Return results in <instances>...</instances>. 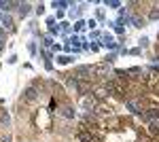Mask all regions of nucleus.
<instances>
[{
  "instance_id": "7",
  "label": "nucleus",
  "mask_w": 159,
  "mask_h": 142,
  "mask_svg": "<svg viewBox=\"0 0 159 142\" xmlns=\"http://www.w3.org/2000/svg\"><path fill=\"white\" fill-rule=\"evenodd\" d=\"M147 19L148 21H159V4L157 2L151 4V9H148V13H147Z\"/></svg>"
},
{
  "instance_id": "27",
  "label": "nucleus",
  "mask_w": 159,
  "mask_h": 142,
  "mask_svg": "<svg viewBox=\"0 0 159 142\" xmlns=\"http://www.w3.org/2000/svg\"><path fill=\"white\" fill-rule=\"evenodd\" d=\"M91 38H93V40H98V38H102V34H100L98 30H93V32H91Z\"/></svg>"
},
{
  "instance_id": "11",
  "label": "nucleus",
  "mask_w": 159,
  "mask_h": 142,
  "mask_svg": "<svg viewBox=\"0 0 159 142\" xmlns=\"http://www.w3.org/2000/svg\"><path fill=\"white\" fill-rule=\"evenodd\" d=\"M17 11H19V15H21V17H28V15H30V11H32V4H30V2H21Z\"/></svg>"
},
{
  "instance_id": "24",
  "label": "nucleus",
  "mask_w": 159,
  "mask_h": 142,
  "mask_svg": "<svg viewBox=\"0 0 159 142\" xmlns=\"http://www.w3.org/2000/svg\"><path fill=\"white\" fill-rule=\"evenodd\" d=\"M28 51H30L32 55H36V45H34V43H30V45H28Z\"/></svg>"
},
{
  "instance_id": "10",
  "label": "nucleus",
  "mask_w": 159,
  "mask_h": 142,
  "mask_svg": "<svg viewBox=\"0 0 159 142\" xmlns=\"http://www.w3.org/2000/svg\"><path fill=\"white\" fill-rule=\"evenodd\" d=\"M0 127H11V117L4 108H0Z\"/></svg>"
},
{
  "instance_id": "6",
  "label": "nucleus",
  "mask_w": 159,
  "mask_h": 142,
  "mask_svg": "<svg viewBox=\"0 0 159 142\" xmlns=\"http://www.w3.org/2000/svg\"><path fill=\"white\" fill-rule=\"evenodd\" d=\"M60 115H61L64 119H74V117H76V108H74L72 104H61Z\"/></svg>"
},
{
  "instance_id": "17",
  "label": "nucleus",
  "mask_w": 159,
  "mask_h": 142,
  "mask_svg": "<svg viewBox=\"0 0 159 142\" xmlns=\"http://www.w3.org/2000/svg\"><path fill=\"white\" fill-rule=\"evenodd\" d=\"M40 57L45 59V64H47V62H51V53L47 51V49H43V51H40Z\"/></svg>"
},
{
  "instance_id": "12",
  "label": "nucleus",
  "mask_w": 159,
  "mask_h": 142,
  "mask_svg": "<svg viewBox=\"0 0 159 142\" xmlns=\"http://www.w3.org/2000/svg\"><path fill=\"white\" fill-rule=\"evenodd\" d=\"M127 74H129V76L134 74L136 79H140V76H142L144 72H142V68H140V66H132V68H127Z\"/></svg>"
},
{
  "instance_id": "29",
  "label": "nucleus",
  "mask_w": 159,
  "mask_h": 142,
  "mask_svg": "<svg viewBox=\"0 0 159 142\" xmlns=\"http://www.w3.org/2000/svg\"><path fill=\"white\" fill-rule=\"evenodd\" d=\"M47 25L53 28V25H55V17H47Z\"/></svg>"
},
{
  "instance_id": "33",
  "label": "nucleus",
  "mask_w": 159,
  "mask_h": 142,
  "mask_svg": "<svg viewBox=\"0 0 159 142\" xmlns=\"http://www.w3.org/2000/svg\"><path fill=\"white\" fill-rule=\"evenodd\" d=\"M4 34H7V30H4V28H2V25H0V40H2V38H4Z\"/></svg>"
},
{
  "instance_id": "20",
  "label": "nucleus",
  "mask_w": 159,
  "mask_h": 142,
  "mask_svg": "<svg viewBox=\"0 0 159 142\" xmlns=\"http://www.w3.org/2000/svg\"><path fill=\"white\" fill-rule=\"evenodd\" d=\"M112 28H115V32H117L119 36H123V34H125V28H123V25H115V24H112Z\"/></svg>"
},
{
  "instance_id": "31",
  "label": "nucleus",
  "mask_w": 159,
  "mask_h": 142,
  "mask_svg": "<svg viewBox=\"0 0 159 142\" xmlns=\"http://www.w3.org/2000/svg\"><path fill=\"white\" fill-rule=\"evenodd\" d=\"M7 62H9V64H17V55H11V57L7 59Z\"/></svg>"
},
{
  "instance_id": "2",
  "label": "nucleus",
  "mask_w": 159,
  "mask_h": 142,
  "mask_svg": "<svg viewBox=\"0 0 159 142\" xmlns=\"http://www.w3.org/2000/svg\"><path fill=\"white\" fill-rule=\"evenodd\" d=\"M110 74V64H106V62H102V64H96V66H91V79L96 81V79H108Z\"/></svg>"
},
{
  "instance_id": "15",
  "label": "nucleus",
  "mask_w": 159,
  "mask_h": 142,
  "mask_svg": "<svg viewBox=\"0 0 159 142\" xmlns=\"http://www.w3.org/2000/svg\"><path fill=\"white\" fill-rule=\"evenodd\" d=\"M70 55H57V64H61V66H66V64H70Z\"/></svg>"
},
{
  "instance_id": "18",
  "label": "nucleus",
  "mask_w": 159,
  "mask_h": 142,
  "mask_svg": "<svg viewBox=\"0 0 159 142\" xmlns=\"http://www.w3.org/2000/svg\"><path fill=\"white\" fill-rule=\"evenodd\" d=\"M85 30V21H76L74 24V32H83Z\"/></svg>"
},
{
  "instance_id": "5",
  "label": "nucleus",
  "mask_w": 159,
  "mask_h": 142,
  "mask_svg": "<svg viewBox=\"0 0 159 142\" xmlns=\"http://www.w3.org/2000/svg\"><path fill=\"white\" fill-rule=\"evenodd\" d=\"M38 98H40V89L38 87H34V85H28L24 89V94H21V102H36Z\"/></svg>"
},
{
  "instance_id": "16",
  "label": "nucleus",
  "mask_w": 159,
  "mask_h": 142,
  "mask_svg": "<svg viewBox=\"0 0 159 142\" xmlns=\"http://www.w3.org/2000/svg\"><path fill=\"white\" fill-rule=\"evenodd\" d=\"M138 47H140V49H147L148 47V38H147V36H142V38L138 40Z\"/></svg>"
},
{
  "instance_id": "4",
  "label": "nucleus",
  "mask_w": 159,
  "mask_h": 142,
  "mask_svg": "<svg viewBox=\"0 0 159 142\" xmlns=\"http://www.w3.org/2000/svg\"><path fill=\"white\" fill-rule=\"evenodd\" d=\"M72 76L76 81H91L93 83V79H91V66H76L72 70Z\"/></svg>"
},
{
  "instance_id": "32",
  "label": "nucleus",
  "mask_w": 159,
  "mask_h": 142,
  "mask_svg": "<svg viewBox=\"0 0 159 142\" xmlns=\"http://www.w3.org/2000/svg\"><path fill=\"white\" fill-rule=\"evenodd\" d=\"M49 32H51V34H57V32H60V28H57V25H53V28H49Z\"/></svg>"
},
{
  "instance_id": "9",
  "label": "nucleus",
  "mask_w": 159,
  "mask_h": 142,
  "mask_svg": "<svg viewBox=\"0 0 159 142\" xmlns=\"http://www.w3.org/2000/svg\"><path fill=\"white\" fill-rule=\"evenodd\" d=\"M129 21H132V25L138 28V30H142V28L147 25V19H144V17H140V15H132V17H129Z\"/></svg>"
},
{
  "instance_id": "14",
  "label": "nucleus",
  "mask_w": 159,
  "mask_h": 142,
  "mask_svg": "<svg viewBox=\"0 0 159 142\" xmlns=\"http://www.w3.org/2000/svg\"><path fill=\"white\" fill-rule=\"evenodd\" d=\"M104 4H106L108 9H121V2H119V0H106Z\"/></svg>"
},
{
  "instance_id": "28",
  "label": "nucleus",
  "mask_w": 159,
  "mask_h": 142,
  "mask_svg": "<svg viewBox=\"0 0 159 142\" xmlns=\"http://www.w3.org/2000/svg\"><path fill=\"white\" fill-rule=\"evenodd\" d=\"M89 49H91V53H96L100 49V43H93V45H89Z\"/></svg>"
},
{
  "instance_id": "34",
  "label": "nucleus",
  "mask_w": 159,
  "mask_h": 142,
  "mask_svg": "<svg viewBox=\"0 0 159 142\" xmlns=\"http://www.w3.org/2000/svg\"><path fill=\"white\" fill-rule=\"evenodd\" d=\"M157 43H159V32H157Z\"/></svg>"
},
{
  "instance_id": "8",
  "label": "nucleus",
  "mask_w": 159,
  "mask_h": 142,
  "mask_svg": "<svg viewBox=\"0 0 159 142\" xmlns=\"http://www.w3.org/2000/svg\"><path fill=\"white\" fill-rule=\"evenodd\" d=\"M2 28H4V30H7V32H15V21H13V17L11 15H4V17H2Z\"/></svg>"
},
{
  "instance_id": "19",
  "label": "nucleus",
  "mask_w": 159,
  "mask_h": 142,
  "mask_svg": "<svg viewBox=\"0 0 159 142\" xmlns=\"http://www.w3.org/2000/svg\"><path fill=\"white\" fill-rule=\"evenodd\" d=\"M43 45L45 47H53V38L51 36H43Z\"/></svg>"
},
{
  "instance_id": "21",
  "label": "nucleus",
  "mask_w": 159,
  "mask_h": 142,
  "mask_svg": "<svg viewBox=\"0 0 159 142\" xmlns=\"http://www.w3.org/2000/svg\"><path fill=\"white\" fill-rule=\"evenodd\" d=\"M34 11H36V15H45V4L40 2V4H38V7L34 9Z\"/></svg>"
},
{
  "instance_id": "13",
  "label": "nucleus",
  "mask_w": 159,
  "mask_h": 142,
  "mask_svg": "<svg viewBox=\"0 0 159 142\" xmlns=\"http://www.w3.org/2000/svg\"><path fill=\"white\" fill-rule=\"evenodd\" d=\"M51 7H53V9H60V11H61V9H66V7H72V2H66V0H60V2H57V0H55Z\"/></svg>"
},
{
  "instance_id": "3",
  "label": "nucleus",
  "mask_w": 159,
  "mask_h": 142,
  "mask_svg": "<svg viewBox=\"0 0 159 142\" xmlns=\"http://www.w3.org/2000/svg\"><path fill=\"white\" fill-rule=\"evenodd\" d=\"M93 115H96L100 121H106V119L115 117V108L110 106V104H106V102H100L98 106H96V110H93Z\"/></svg>"
},
{
  "instance_id": "30",
  "label": "nucleus",
  "mask_w": 159,
  "mask_h": 142,
  "mask_svg": "<svg viewBox=\"0 0 159 142\" xmlns=\"http://www.w3.org/2000/svg\"><path fill=\"white\" fill-rule=\"evenodd\" d=\"M87 25H89V28L93 30V28H96V25H98V24H96V19H89V21H87Z\"/></svg>"
},
{
  "instance_id": "22",
  "label": "nucleus",
  "mask_w": 159,
  "mask_h": 142,
  "mask_svg": "<svg viewBox=\"0 0 159 142\" xmlns=\"http://www.w3.org/2000/svg\"><path fill=\"white\" fill-rule=\"evenodd\" d=\"M61 32H70V24H68V21H61Z\"/></svg>"
},
{
  "instance_id": "23",
  "label": "nucleus",
  "mask_w": 159,
  "mask_h": 142,
  "mask_svg": "<svg viewBox=\"0 0 159 142\" xmlns=\"http://www.w3.org/2000/svg\"><path fill=\"white\" fill-rule=\"evenodd\" d=\"M0 142H13V136L11 134H4V136L0 138Z\"/></svg>"
},
{
  "instance_id": "26",
  "label": "nucleus",
  "mask_w": 159,
  "mask_h": 142,
  "mask_svg": "<svg viewBox=\"0 0 159 142\" xmlns=\"http://www.w3.org/2000/svg\"><path fill=\"white\" fill-rule=\"evenodd\" d=\"M96 17H98L100 21H104V11H102V9H98V13H96Z\"/></svg>"
},
{
  "instance_id": "25",
  "label": "nucleus",
  "mask_w": 159,
  "mask_h": 142,
  "mask_svg": "<svg viewBox=\"0 0 159 142\" xmlns=\"http://www.w3.org/2000/svg\"><path fill=\"white\" fill-rule=\"evenodd\" d=\"M140 51H142V49H140V47H136V49H129L127 53H132V55H140Z\"/></svg>"
},
{
  "instance_id": "1",
  "label": "nucleus",
  "mask_w": 159,
  "mask_h": 142,
  "mask_svg": "<svg viewBox=\"0 0 159 142\" xmlns=\"http://www.w3.org/2000/svg\"><path fill=\"white\" fill-rule=\"evenodd\" d=\"M32 123L40 127V130H49L51 125H53V115H51L49 108H36L34 112H32Z\"/></svg>"
}]
</instances>
